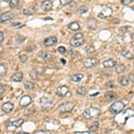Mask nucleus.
I'll return each mask as SVG.
<instances>
[{
  "mask_svg": "<svg viewBox=\"0 0 134 134\" xmlns=\"http://www.w3.org/2000/svg\"><path fill=\"white\" fill-rule=\"evenodd\" d=\"M128 29H131V27H124V28H122V31H126V30H129Z\"/></svg>",
  "mask_w": 134,
  "mask_h": 134,
  "instance_id": "44",
  "label": "nucleus"
},
{
  "mask_svg": "<svg viewBox=\"0 0 134 134\" xmlns=\"http://www.w3.org/2000/svg\"><path fill=\"white\" fill-rule=\"evenodd\" d=\"M122 56H124L125 58H128V59H134V54L132 53L131 51L129 50H122L121 52Z\"/></svg>",
  "mask_w": 134,
  "mask_h": 134,
  "instance_id": "16",
  "label": "nucleus"
},
{
  "mask_svg": "<svg viewBox=\"0 0 134 134\" xmlns=\"http://www.w3.org/2000/svg\"><path fill=\"white\" fill-rule=\"evenodd\" d=\"M34 113H36V109L34 108V107H32V108H30L28 111L26 112V114H27V115H31V114H33Z\"/></svg>",
  "mask_w": 134,
  "mask_h": 134,
  "instance_id": "34",
  "label": "nucleus"
},
{
  "mask_svg": "<svg viewBox=\"0 0 134 134\" xmlns=\"http://www.w3.org/2000/svg\"><path fill=\"white\" fill-rule=\"evenodd\" d=\"M132 10L134 11V6H132Z\"/></svg>",
  "mask_w": 134,
  "mask_h": 134,
  "instance_id": "48",
  "label": "nucleus"
},
{
  "mask_svg": "<svg viewBox=\"0 0 134 134\" xmlns=\"http://www.w3.org/2000/svg\"><path fill=\"white\" fill-rule=\"evenodd\" d=\"M124 115H126V116H133L134 111L131 108L127 109V111H125V113H124Z\"/></svg>",
  "mask_w": 134,
  "mask_h": 134,
  "instance_id": "29",
  "label": "nucleus"
},
{
  "mask_svg": "<svg viewBox=\"0 0 134 134\" xmlns=\"http://www.w3.org/2000/svg\"><path fill=\"white\" fill-rule=\"evenodd\" d=\"M40 56H41V58L43 59V60L48 61V60H50V59L52 58V53L49 52V51H45V52H43V53L41 54Z\"/></svg>",
  "mask_w": 134,
  "mask_h": 134,
  "instance_id": "18",
  "label": "nucleus"
},
{
  "mask_svg": "<svg viewBox=\"0 0 134 134\" xmlns=\"http://www.w3.org/2000/svg\"><path fill=\"white\" fill-rule=\"evenodd\" d=\"M69 92L68 87L60 86L56 89V95L58 97H65V95Z\"/></svg>",
  "mask_w": 134,
  "mask_h": 134,
  "instance_id": "7",
  "label": "nucleus"
},
{
  "mask_svg": "<svg viewBox=\"0 0 134 134\" xmlns=\"http://www.w3.org/2000/svg\"><path fill=\"white\" fill-rule=\"evenodd\" d=\"M61 62H62V63H66L65 60H63V59H61Z\"/></svg>",
  "mask_w": 134,
  "mask_h": 134,
  "instance_id": "46",
  "label": "nucleus"
},
{
  "mask_svg": "<svg viewBox=\"0 0 134 134\" xmlns=\"http://www.w3.org/2000/svg\"><path fill=\"white\" fill-rule=\"evenodd\" d=\"M24 87H25V89L27 90H30V89H33L35 88V84L31 82V81H27L24 83Z\"/></svg>",
  "mask_w": 134,
  "mask_h": 134,
  "instance_id": "24",
  "label": "nucleus"
},
{
  "mask_svg": "<svg viewBox=\"0 0 134 134\" xmlns=\"http://www.w3.org/2000/svg\"><path fill=\"white\" fill-rule=\"evenodd\" d=\"M19 25H21V23H19V22L12 23V26H13V27H15V26H19Z\"/></svg>",
  "mask_w": 134,
  "mask_h": 134,
  "instance_id": "42",
  "label": "nucleus"
},
{
  "mask_svg": "<svg viewBox=\"0 0 134 134\" xmlns=\"http://www.w3.org/2000/svg\"><path fill=\"white\" fill-rule=\"evenodd\" d=\"M23 14H25V15H31L32 14V12L28 10V9H24V10L23 11Z\"/></svg>",
  "mask_w": 134,
  "mask_h": 134,
  "instance_id": "35",
  "label": "nucleus"
},
{
  "mask_svg": "<svg viewBox=\"0 0 134 134\" xmlns=\"http://www.w3.org/2000/svg\"><path fill=\"white\" fill-rule=\"evenodd\" d=\"M118 80H119L120 84L122 85V86H127V85H129L130 83V80L129 78H127V77H121V78H119Z\"/></svg>",
  "mask_w": 134,
  "mask_h": 134,
  "instance_id": "21",
  "label": "nucleus"
},
{
  "mask_svg": "<svg viewBox=\"0 0 134 134\" xmlns=\"http://www.w3.org/2000/svg\"><path fill=\"white\" fill-rule=\"evenodd\" d=\"M56 42H57L56 37L52 36V37H49V38H46L45 40H44L43 44L45 47H52V46H54L55 44H56Z\"/></svg>",
  "mask_w": 134,
  "mask_h": 134,
  "instance_id": "8",
  "label": "nucleus"
},
{
  "mask_svg": "<svg viewBox=\"0 0 134 134\" xmlns=\"http://www.w3.org/2000/svg\"><path fill=\"white\" fill-rule=\"evenodd\" d=\"M76 92H77V94L81 95V96H84L87 93V89L85 87H79L78 89H77V90H76Z\"/></svg>",
  "mask_w": 134,
  "mask_h": 134,
  "instance_id": "23",
  "label": "nucleus"
},
{
  "mask_svg": "<svg viewBox=\"0 0 134 134\" xmlns=\"http://www.w3.org/2000/svg\"><path fill=\"white\" fill-rule=\"evenodd\" d=\"M67 27L72 30H78L79 29H80V24H79V23H77V22H73V23H69Z\"/></svg>",
  "mask_w": 134,
  "mask_h": 134,
  "instance_id": "19",
  "label": "nucleus"
},
{
  "mask_svg": "<svg viewBox=\"0 0 134 134\" xmlns=\"http://www.w3.org/2000/svg\"><path fill=\"white\" fill-rule=\"evenodd\" d=\"M3 41H4V34L2 31H0V45L2 44Z\"/></svg>",
  "mask_w": 134,
  "mask_h": 134,
  "instance_id": "40",
  "label": "nucleus"
},
{
  "mask_svg": "<svg viewBox=\"0 0 134 134\" xmlns=\"http://www.w3.org/2000/svg\"><path fill=\"white\" fill-rule=\"evenodd\" d=\"M89 130H90L91 132H96V131H97V130H98V122H95L90 126Z\"/></svg>",
  "mask_w": 134,
  "mask_h": 134,
  "instance_id": "25",
  "label": "nucleus"
},
{
  "mask_svg": "<svg viewBox=\"0 0 134 134\" xmlns=\"http://www.w3.org/2000/svg\"><path fill=\"white\" fill-rule=\"evenodd\" d=\"M13 18V13L11 12H5L0 14V23H4L7 21H10Z\"/></svg>",
  "mask_w": 134,
  "mask_h": 134,
  "instance_id": "5",
  "label": "nucleus"
},
{
  "mask_svg": "<svg viewBox=\"0 0 134 134\" xmlns=\"http://www.w3.org/2000/svg\"><path fill=\"white\" fill-rule=\"evenodd\" d=\"M132 1H133V0H122L121 3L122 5H129V4L132 3Z\"/></svg>",
  "mask_w": 134,
  "mask_h": 134,
  "instance_id": "36",
  "label": "nucleus"
},
{
  "mask_svg": "<svg viewBox=\"0 0 134 134\" xmlns=\"http://www.w3.org/2000/svg\"><path fill=\"white\" fill-rule=\"evenodd\" d=\"M74 107V104L72 103V102H66L64 104L61 105L59 106V111L61 113H66V112H70L72 111V109Z\"/></svg>",
  "mask_w": 134,
  "mask_h": 134,
  "instance_id": "3",
  "label": "nucleus"
},
{
  "mask_svg": "<svg viewBox=\"0 0 134 134\" xmlns=\"http://www.w3.org/2000/svg\"><path fill=\"white\" fill-rule=\"evenodd\" d=\"M83 78H84L83 74L77 73V74H74V75L71 76V81H74V82H79V81H81Z\"/></svg>",
  "mask_w": 134,
  "mask_h": 134,
  "instance_id": "17",
  "label": "nucleus"
},
{
  "mask_svg": "<svg viewBox=\"0 0 134 134\" xmlns=\"http://www.w3.org/2000/svg\"><path fill=\"white\" fill-rule=\"evenodd\" d=\"M18 4H19V0H10L9 2V5L11 8H14L15 6H17Z\"/></svg>",
  "mask_w": 134,
  "mask_h": 134,
  "instance_id": "27",
  "label": "nucleus"
},
{
  "mask_svg": "<svg viewBox=\"0 0 134 134\" xmlns=\"http://www.w3.org/2000/svg\"><path fill=\"white\" fill-rule=\"evenodd\" d=\"M31 97L30 96H23L20 100V106L21 107H26L28 106L29 105L31 104Z\"/></svg>",
  "mask_w": 134,
  "mask_h": 134,
  "instance_id": "6",
  "label": "nucleus"
},
{
  "mask_svg": "<svg viewBox=\"0 0 134 134\" xmlns=\"http://www.w3.org/2000/svg\"><path fill=\"white\" fill-rule=\"evenodd\" d=\"M132 40H134V33L132 35Z\"/></svg>",
  "mask_w": 134,
  "mask_h": 134,
  "instance_id": "47",
  "label": "nucleus"
},
{
  "mask_svg": "<svg viewBox=\"0 0 134 134\" xmlns=\"http://www.w3.org/2000/svg\"><path fill=\"white\" fill-rule=\"evenodd\" d=\"M13 109V104H12L10 102H6V103H5L2 106V110L3 112H5V114H8V113L12 112Z\"/></svg>",
  "mask_w": 134,
  "mask_h": 134,
  "instance_id": "10",
  "label": "nucleus"
},
{
  "mask_svg": "<svg viewBox=\"0 0 134 134\" xmlns=\"http://www.w3.org/2000/svg\"><path fill=\"white\" fill-rule=\"evenodd\" d=\"M19 59H20L21 62L24 63V62H26V61H27V59H28V56H27V55H25V54H22V55H20V56H19Z\"/></svg>",
  "mask_w": 134,
  "mask_h": 134,
  "instance_id": "30",
  "label": "nucleus"
},
{
  "mask_svg": "<svg viewBox=\"0 0 134 134\" xmlns=\"http://www.w3.org/2000/svg\"><path fill=\"white\" fill-rule=\"evenodd\" d=\"M70 44H71L73 47L74 48H78V47H81L84 44V38H73L70 40Z\"/></svg>",
  "mask_w": 134,
  "mask_h": 134,
  "instance_id": "9",
  "label": "nucleus"
},
{
  "mask_svg": "<svg viewBox=\"0 0 134 134\" xmlns=\"http://www.w3.org/2000/svg\"><path fill=\"white\" fill-rule=\"evenodd\" d=\"M125 65L121 63V64H118V65L115 66V73H123L125 71Z\"/></svg>",
  "mask_w": 134,
  "mask_h": 134,
  "instance_id": "22",
  "label": "nucleus"
},
{
  "mask_svg": "<svg viewBox=\"0 0 134 134\" xmlns=\"http://www.w3.org/2000/svg\"><path fill=\"white\" fill-rule=\"evenodd\" d=\"M97 63V61L95 57H88L83 61V65L86 68H91L96 65Z\"/></svg>",
  "mask_w": 134,
  "mask_h": 134,
  "instance_id": "4",
  "label": "nucleus"
},
{
  "mask_svg": "<svg viewBox=\"0 0 134 134\" xmlns=\"http://www.w3.org/2000/svg\"><path fill=\"white\" fill-rule=\"evenodd\" d=\"M72 3H73V1H71V0H61V1H60V4L62 5H71Z\"/></svg>",
  "mask_w": 134,
  "mask_h": 134,
  "instance_id": "31",
  "label": "nucleus"
},
{
  "mask_svg": "<svg viewBox=\"0 0 134 134\" xmlns=\"http://www.w3.org/2000/svg\"><path fill=\"white\" fill-rule=\"evenodd\" d=\"M30 78L33 79V80H38V73L37 71H32L30 73Z\"/></svg>",
  "mask_w": 134,
  "mask_h": 134,
  "instance_id": "28",
  "label": "nucleus"
},
{
  "mask_svg": "<svg viewBox=\"0 0 134 134\" xmlns=\"http://www.w3.org/2000/svg\"><path fill=\"white\" fill-rule=\"evenodd\" d=\"M17 134H30V133H28V132H18Z\"/></svg>",
  "mask_w": 134,
  "mask_h": 134,
  "instance_id": "45",
  "label": "nucleus"
},
{
  "mask_svg": "<svg viewBox=\"0 0 134 134\" xmlns=\"http://www.w3.org/2000/svg\"><path fill=\"white\" fill-rule=\"evenodd\" d=\"M105 97L106 99H107L108 101H112V100H114L115 98V94L114 92H111V91H108V92H106L105 94Z\"/></svg>",
  "mask_w": 134,
  "mask_h": 134,
  "instance_id": "20",
  "label": "nucleus"
},
{
  "mask_svg": "<svg viewBox=\"0 0 134 134\" xmlns=\"http://www.w3.org/2000/svg\"><path fill=\"white\" fill-rule=\"evenodd\" d=\"M23 73L22 72H17V73H13L12 75L11 80L13 81H14V82H20L23 80Z\"/></svg>",
  "mask_w": 134,
  "mask_h": 134,
  "instance_id": "13",
  "label": "nucleus"
},
{
  "mask_svg": "<svg viewBox=\"0 0 134 134\" xmlns=\"http://www.w3.org/2000/svg\"><path fill=\"white\" fill-rule=\"evenodd\" d=\"M33 48H34V49L36 48L35 46H31V47H30V48H28V52H32V49H33Z\"/></svg>",
  "mask_w": 134,
  "mask_h": 134,
  "instance_id": "43",
  "label": "nucleus"
},
{
  "mask_svg": "<svg viewBox=\"0 0 134 134\" xmlns=\"http://www.w3.org/2000/svg\"><path fill=\"white\" fill-rule=\"evenodd\" d=\"M129 80L132 81V83H134V73H130L129 75Z\"/></svg>",
  "mask_w": 134,
  "mask_h": 134,
  "instance_id": "39",
  "label": "nucleus"
},
{
  "mask_svg": "<svg viewBox=\"0 0 134 134\" xmlns=\"http://www.w3.org/2000/svg\"><path fill=\"white\" fill-rule=\"evenodd\" d=\"M24 122L23 119H19V120H16L14 122H7V127H10V126H13L15 127V128H18L23 125V123Z\"/></svg>",
  "mask_w": 134,
  "mask_h": 134,
  "instance_id": "15",
  "label": "nucleus"
},
{
  "mask_svg": "<svg viewBox=\"0 0 134 134\" xmlns=\"http://www.w3.org/2000/svg\"><path fill=\"white\" fill-rule=\"evenodd\" d=\"M39 103H40L41 106L44 107V108H48V107H50L52 106V102L48 97H41L40 100H39Z\"/></svg>",
  "mask_w": 134,
  "mask_h": 134,
  "instance_id": "14",
  "label": "nucleus"
},
{
  "mask_svg": "<svg viewBox=\"0 0 134 134\" xmlns=\"http://www.w3.org/2000/svg\"><path fill=\"white\" fill-rule=\"evenodd\" d=\"M5 87H4V86L2 85V84L0 83V96H1V95H3V94L5 93Z\"/></svg>",
  "mask_w": 134,
  "mask_h": 134,
  "instance_id": "38",
  "label": "nucleus"
},
{
  "mask_svg": "<svg viewBox=\"0 0 134 134\" xmlns=\"http://www.w3.org/2000/svg\"><path fill=\"white\" fill-rule=\"evenodd\" d=\"M106 86L107 87V88H114V84L113 81H109V82L106 83Z\"/></svg>",
  "mask_w": 134,
  "mask_h": 134,
  "instance_id": "37",
  "label": "nucleus"
},
{
  "mask_svg": "<svg viewBox=\"0 0 134 134\" xmlns=\"http://www.w3.org/2000/svg\"><path fill=\"white\" fill-rule=\"evenodd\" d=\"M86 51L88 53H93V52H95V48L93 46H89L86 48Z\"/></svg>",
  "mask_w": 134,
  "mask_h": 134,
  "instance_id": "32",
  "label": "nucleus"
},
{
  "mask_svg": "<svg viewBox=\"0 0 134 134\" xmlns=\"http://www.w3.org/2000/svg\"><path fill=\"white\" fill-rule=\"evenodd\" d=\"M87 11H88V8H86V7H81V9H80V12H81V13H86Z\"/></svg>",
  "mask_w": 134,
  "mask_h": 134,
  "instance_id": "41",
  "label": "nucleus"
},
{
  "mask_svg": "<svg viewBox=\"0 0 134 134\" xmlns=\"http://www.w3.org/2000/svg\"><path fill=\"white\" fill-rule=\"evenodd\" d=\"M0 53H1V51H0Z\"/></svg>",
  "mask_w": 134,
  "mask_h": 134,
  "instance_id": "49",
  "label": "nucleus"
},
{
  "mask_svg": "<svg viewBox=\"0 0 134 134\" xmlns=\"http://www.w3.org/2000/svg\"><path fill=\"white\" fill-rule=\"evenodd\" d=\"M57 51H58L60 54H63V55H64V54L66 53V48H64V47H59V48H57Z\"/></svg>",
  "mask_w": 134,
  "mask_h": 134,
  "instance_id": "33",
  "label": "nucleus"
},
{
  "mask_svg": "<svg viewBox=\"0 0 134 134\" xmlns=\"http://www.w3.org/2000/svg\"><path fill=\"white\" fill-rule=\"evenodd\" d=\"M103 65L105 68H112V67L116 66V61L114 59H107L103 62Z\"/></svg>",
  "mask_w": 134,
  "mask_h": 134,
  "instance_id": "12",
  "label": "nucleus"
},
{
  "mask_svg": "<svg viewBox=\"0 0 134 134\" xmlns=\"http://www.w3.org/2000/svg\"><path fill=\"white\" fill-rule=\"evenodd\" d=\"M52 6H53V1H51V0H46V1L41 3V8L44 11L50 10Z\"/></svg>",
  "mask_w": 134,
  "mask_h": 134,
  "instance_id": "11",
  "label": "nucleus"
},
{
  "mask_svg": "<svg viewBox=\"0 0 134 134\" xmlns=\"http://www.w3.org/2000/svg\"><path fill=\"white\" fill-rule=\"evenodd\" d=\"M100 115V111L97 108L95 107H90V108H87L83 112V116L86 119H95L97 118Z\"/></svg>",
  "mask_w": 134,
  "mask_h": 134,
  "instance_id": "1",
  "label": "nucleus"
},
{
  "mask_svg": "<svg viewBox=\"0 0 134 134\" xmlns=\"http://www.w3.org/2000/svg\"><path fill=\"white\" fill-rule=\"evenodd\" d=\"M124 106H124L123 102L116 101V102H114V103H113V105L110 106L109 110H110V112H111L113 114H120L121 112L123 111Z\"/></svg>",
  "mask_w": 134,
  "mask_h": 134,
  "instance_id": "2",
  "label": "nucleus"
},
{
  "mask_svg": "<svg viewBox=\"0 0 134 134\" xmlns=\"http://www.w3.org/2000/svg\"><path fill=\"white\" fill-rule=\"evenodd\" d=\"M5 73H6V67L4 64L0 63V76L5 75Z\"/></svg>",
  "mask_w": 134,
  "mask_h": 134,
  "instance_id": "26",
  "label": "nucleus"
}]
</instances>
